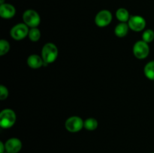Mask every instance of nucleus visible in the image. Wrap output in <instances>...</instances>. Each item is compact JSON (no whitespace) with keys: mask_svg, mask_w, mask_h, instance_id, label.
I'll list each match as a JSON object with an SVG mask.
<instances>
[{"mask_svg":"<svg viewBox=\"0 0 154 153\" xmlns=\"http://www.w3.org/2000/svg\"><path fill=\"white\" fill-rule=\"evenodd\" d=\"M58 56V49L53 43H47L42 50V57L45 65L53 63Z\"/></svg>","mask_w":154,"mask_h":153,"instance_id":"nucleus-1","label":"nucleus"},{"mask_svg":"<svg viewBox=\"0 0 154 153\" xmlns=\"http://www.w3.org/2000/svg\"><path fill=\"white\" fill-rule=\"evenodd\" d=\"M16 122V114L11 109H5L0 112V126L2 128H10Z\"/></svg>","mask_w":154,"mask_h":153,"instance_id":"nucleus-2","label":"nucleus"},{"mask_svg":"<svg viewBox=\"0 0 154 153\" xmlns=\"http://www.w3.org/2000/svg\"><path fill=\"white\" fill-rule=\"evenodd\" d=\"M23 20L27 26L35 28L40 24L41 17L36 10L28 9L23 14Z\"/></svg>","mask_w":154,"mask_h":153,"instance_id":"nucleus-3","label":"nucleus"},{"mask_svg":"<svg viewBox=\"0 0 154 153\" xmlns=\"http://www.w3.org/2000/svg\"><path fill=\"white\" fill-rule=\"evenodd\" d=\"M84 122L81 117L74 116L67 118L65 122V127L68 131L71 133H76V132L80 131L83 128H84Z\"/></svg>","mask_w":154,"mask_h":153,"instance_id":"nucleus-4","label":"nucleus"},{"mask_svg":"<svg viewBox=\"0 0 154 153\" xmlns=\"http://www.w3.org/2000/svg\"><path fill=\"white\" fill-rule=\"evenodd\" d=\"M29 26L25 23H18L11 28L10 31V35L13 39L16 40H20L28 36Z\"/></svg>","mask_w":154,"mask_h":153,"instance_id":"nucleus-5","label":"nucleus"},{"mask_svg":"<svg viewBox=\"0 0 154 153\" xmlns=\"http://www.w3.org/2000/svg\"><path fill=\"white\" fill-rule=\"evenodd\" d=\"M150 52L148 44L144 40H138L133 46L134 56L138 59H144L147 58Z\"/></svg>","mask_w":154,"mask_h":153,"instance_id":"nucleus-6","label":"nucleus"},{"mask_svg":"<svg viewBox=\"0 0 154 153\" xmlns=\"http://www.w3.org/2000/svg\"><path fill=\"white\" fill-rule=\"evenodd\" d=\"M112 21V14L108 10H102L95 16V23L99 27H105Z\"/></svg>","mask_w":154,"mask_h":153,"instance_id":"nucleus-7","label":"nucleus"},{"mask_svg":"<svg viewBox=\"0 0 154 153\" xmlns=\"http://www.w3.org/2000/svg\"><path fill=\"white\" fill-rule=\"evenodd\" d=\"M128 25L130 29L134 32H141L146 27V20L143 16L139 15H133L130 16Z\"/></svg>","mask_w":154,"mask_h":153,"instance_id":"nucleus-8","label":"nucleus"},{"mask_svg":"<svg viewBox=\"0 0 154 153\" xmlns=\"http://www.w3.org/2000/svg\"><path fill=\"white\" fill-rule=\"evenodd\" d=\"M5 151L8 153H18L22 148V142L18 138L12 137L5 143Z\"/></svg>","mask_w":154,"mask_h":153,"instance_id":"nucleus-9","label":"nucleus"},{"mask_svg":"<svg viewBox=\"0 0 154 153\" xmlns=\"http://www.w3.org/2000/svg\"><path fill=\"white\" fill-rule=\"evenodd\" d=\"M16 14V9L14 6L9 3H4L0 4V16L3 19H11L14 17Z\"/></svg>","mask_w":154,"mask_h":153,"instance_id":"nucleus-10","label":"nucleus"},{"mask_svg":"<svg viewBox=\"0 0 154 153\" xmlns=\"http://www.w3.org/2000/svg\"><path fill=\"white\" fill-rule=\"evenodd\" d=\"M27 64L31 68L37 69L43 66L45 62L42 57H41L40 56L32 54V55H30L27 58Z\"/></svg>","mask_w":154,"mask_h":153,"instance_id":"nucleus-11","label":"nucleus"},{"mask_svg":"<svg viewBox=\"0 0 154 153\" xmlns=\"http://www.w3.org/2000/svg\"><path fill=\"white\" fill-rule=\"evenodd\" d=\"M129 27L128 23L126 22H120L117 24V26L114 28V33H115L116 36L119 38H123L126 36L129 32Z\"/></svg>","mask_w":154,"mask_h":153,"instance_id":"nucleus-12","label":"nucleus"},{"mask_svg":"<svg viewBox=\"0 0 154 153\" xmlns=\"http://www.w3.org/2000/svg\"><path fill=\"white\" fill-rule=\"evenodd\" d=\"M116 17L120 22H126L129 21L130 15H129L128 10H126L124 8H120L117 9V10L116 11Z\"/></svg>","mask_w":154,"mask_h":153,"instance_id":"nucleus-13","label":"nucleus"},{"mask_svg":"<svg viewBox=\"0 0 154 153\" xmlns=\"http://www.w3.org/2000/svg\"><path fill=\"white\" fill-rule=\"evenodd\" d=\"M144 73L147 78L154 80V61H150L146 64L144 68Z\"/></svg>","mask_w":154,"mask_h":153,"instance_id":"nucleus-14","label":"nucleus"},{"mask_svg":"<svg viewBox=\"0 0 154 153\" xmlns=\"http://www.w3.org/2000/svg\"><path fill=\"white\" fill-rule=\"evenodd\" d=\"M84 128L88 130H94L98 127V121L95 118H88L84 121Z\"/></svg>","mask_w":154,"mask_h":153,"instance_id":"nucleus-15","label":"nucleus"},{"mask_svg":"<svg viewBox=\"0 0 154 153\" xmlns=\"http://www.w3.org/2000/svg\"><path fill=\"white\" fill-rule=\"evenodd\" d=\"M29 38L30 39V40H32V42H37L38 41L39 39L41 38V32L37 27H35V28H31L29 29L28 34Z\"/></svg>","mask_w":154,"mask_h":153,"instance_id":"nucleus-16","label":"nucleus"},{"mask_svg":"<svg viewBox=\"0 0 154 153\" xmlns=\"http://www.w3.org/2000/svg\"><path fill=\"white\" fill-rule=\"evenodd\" d=\"M154 40V32L152 29H146L142 34V40L149 44Z\"/></svg>","mask_w":154,"mask_h":153,"instance_id":"nucleus-17","label":"nucleus"},{"mask_svg":"<svg viewBox=\"0 0 154 153\" xmlns=\"http://www.w3.org/2000/svg\"><path fill=\"white\" fill-rule=\"evenodd\" d=\"M10 50V44H9L8 41L5 39H2L0 40V56H4L6 53H8V52Z\"/></svg>","mask_w":154,"mask_h":153,"instance_id":"nucleus-18","label":"nucleus"},{"mask_svg":"<svg viewBox=\"0 0 154 153\" xmlns=\"http://www.w3.org/2000/svg\"><path fill=\"white\" fill-rule=\"evenodd\" d=\"M8 96V90L7 87L1 85L0 86V99L3 100L7 98Z\"/></svg>","mask_w":154,"mask_h":153,"instance_id":"nucleus-19","label":"nucleus"},{"mask_svg":"<svg viewBox=\"0 0 154 153\" xmlns=\"http://www.w3.org/2000/svg\"><path fill=\"white\" fill-rule=\"evenodd\" d=\"M5 146L3 143V142H0V153H5Z\"/></svg>","mask_w":154,"mask_h":153,"instance_id":"nucleus-20","label":"nucleus"},{"mask_svg":"<svg viewBox=\"0 0 154 153\" xmlns=\"http://www.w3.org/2000/svg\"><path fill=\"white\" fill-rule=\"evenodd\" d=\"M5 3V0H0V4H2Z\"/></svg>","mask_w":154,"mask_h":153,"instance_id":"nucleus-21","label":"nucleus"},{"mask_svg":"<svg viewBox=\"0 0 154 153\" xmlns=\"http://www.w3.org/2000/svg\"><path fill=\"white\" fill-rule=\"evenodd\" d=\"M5 153H8V152H5Z\"/></svg>","mask_w":154,"mask_h":153,"instance_id":"nucleus-22","label":"nucleus"},{"mask_svg":"<svg viewBox=\"0 0 154 153\" xmlns=\"http://www.w3.org/2000/svg\"><path fill=\"white\" fill-rule=\"evenodd\" d=\"M151 153H154V152H151Z\"/></svg>","mask_w":154,"mask_h":153,"instance_id":"nucleus-23","label":"nucleus"}]
</instances>
